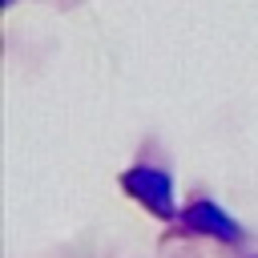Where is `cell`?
I'll return each mask as SVG.
<instances>
[{
	"label": "cell",
	"mask_w": 258,
	"mask_h": 258,
	"mask_svg": "<svg viewBox=\"0 0 258 258\" xmlns=\"http://www.w3.org/2000/svg\"><path fill=\"white\" fill-rule=\"evenodd\" d=\"M121 185H125L141 206H149L157 218H173V185H169V177H165L161 169L137 165V169H129V173L121 177Z\"/></svg>",
	"instance_id": "6da1fadb"
},
{
	"label": "cell",
	"mask_w": 258,
	"mask_h": 258,
	"mask_svg": "<svg viewBox=\"0 0 258 258\" xmlns=\"http://www.w3.org/2000/svg\"><path fill=\"white\" fill-rule=\"evenodd\" d=\"M185 226L198 230V234H214V238H222V242H238V238H242L238 222L226 218L214 202H194V206L185 210Z\"/></svg>",
	"instance_id": "7a4b0ae2"
}]
</instances>
